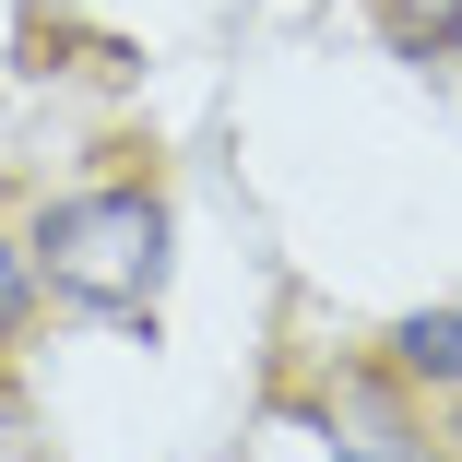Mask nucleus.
<instances>
[{
  "mask_svg": "<svg viewBox=\"0 0 462 462\" xmlns=\"http://www.w3.org/2000/svg\"><path fill=\"white\" fill-rule=\"evenodd\" d=\"M344 462H439V450H415V439H392V427H367V439H344Z\"/></svg>",
  "mask_w": 462,
  "mask_h": 462,
  "instance_id": "obj_5",
  "label": "nucleus"
},
{
  "mask_svg": "<svg viewBox=\"0 0 462 462\" xmlns=\"http://www.w3.org/2000/svg\"><path fill=\"white\" fill-rule=\"evenodd\" d=\"M24 297H36V249H13V237H0V332L24 320Z\"/></svg>",
  "mask_w": 462,
  "mask_h": 462,
  "instance_id": "obj_4",
  "label": "nucleus"
},
{
  "mask_svg": "<svg viewBox=\"0 0 462 462\" xmlns=\"http://www.w3.org/2000/svg\"><path fill=\"white\" fill-rule=\"evenodd\" d=\"M36 285L71 297V309H143L166 285V202L154 190H71L48 226H36Z\"/></svg>",
  "mask_w": 462,
  "mask_h": 462,
  "instance_id": "obj_1",
  "label": "nucleus"
},
{
  "mask_svg": "<svg viewBox=\"0 0 462 462\" xmlns=\"http://www.w3.org/2000/svg\"><path fill=\"white\" fill-rule=\"evenodd\" d=\"M392 367H403V380H439V392H462V309H415V320L392 332Z\"/></svg>",
  "mask_w": 462,
  "mask_h": 462,
  "instance_id": "obj_2",
  "label": "nucleus"
},
{
  "mask_svg": "<svg viewBox=\"0 0 462 462\" xmlns=\"http://www.w3.org/2000/svg\"><path fill=\"white\" fill-rule=\"evenodd\" d=\"M380 13H392V36H403V48H427V60H439V48H462V0H380Z\"/></svg>",
  "mask_w": 462,
  "mask_h": 462,
  "instance_id": "obj_3",
  "label": "nucleus"
}]
</instances>
